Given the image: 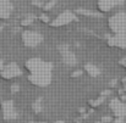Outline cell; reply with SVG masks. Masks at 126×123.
Wrapping results in <instances>:
<instances>
[{
	"label": "cell",
	"mask_w": 126,
	"mask_h": 123,
	"mask_svg": "<svg viewBox=\"0 0 126 123\" xmlns=\"http://www.w3.org/2000/svg\"><path fill=\"white\" fill-rule=\"evenodd\" d=\"M11 11L12 6L9 0H0V18H7Z\"/></svg>",
	"instance_id": "cell-1"
}]
</instances>
